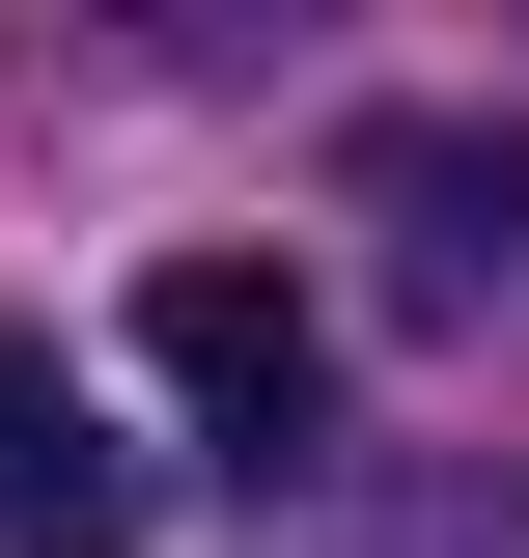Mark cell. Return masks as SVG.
Listing matches in <instances>:
<instances>
[{"mask_svg": "<svg viewBox=\"0 0 529 558\" xmlns=\"http://www.w3.org/2000/svg\"><path fill=\"white\" fill-rule=\"evenodd\" d=\"M139 391L196 418L223 475H279V447L334 418V336H307V279H279V252H168V279H139Z\"/></svg>", "mask_w": 529, "mask_h": 558, "instance_id": "obj_1", "label": "cell"}, {"mask_svg": "<svg viewBox=\"0 0 529 558\" xmlns=\"http://www.w3.org/2000/svg\"><path fill=\"white\" fill-rule=\"evenodd\" d=\"M0 558H139V447L84 418V363L0 336Z\"/></svg>", "mask_w": 529, "mask_h": 558, "instance_id": "obj_2", "label": "cell"}, {"mask_svg": "<svg viewBox=\"0 0 529 558\" xmlns=\"http://www.w3.org/2000/svg\"><path fill=\"white\" fill-rule=\"evenodd\" d=\"M362 196L418 223V279H446V307H502V279H529V140H473V112H391V140H362Z\"/></svg>", "mask_w": 529, "mask_h": 558, "instance_id": "obj_3", "label": "cell"}]
</instances>
